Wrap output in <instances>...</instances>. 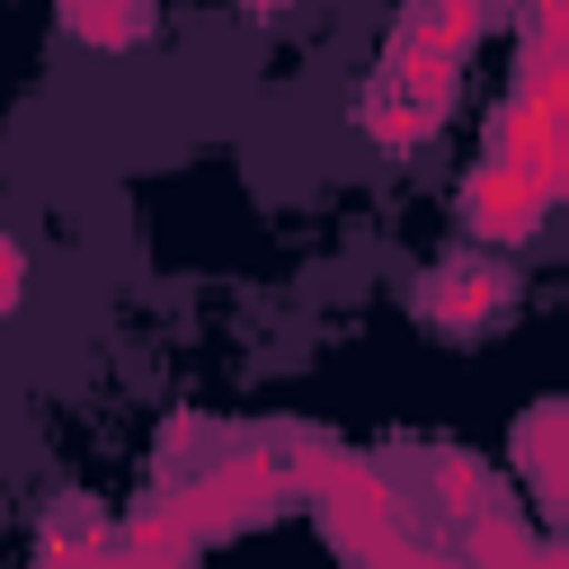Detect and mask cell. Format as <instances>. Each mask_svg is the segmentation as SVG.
I'll return each instance as SVG.
<instances>
[{"label": "cell", "mask_w": 569, "mask_h": 569, "mask_svg": "<svg viewBox=\"0 0 569 569\" xmlns=\"http://www.w3.org/2000/svg\"><path fill=\"white\" fill-rule=\"evenodd\" d=\"M169 516L187 525V542L204 551V542H231V533H249V525H267V516H284V480H276V462L249 445V427L240 436H213V453L196 462V471H178L169 489Z\"/></svg>", "instance_id": "1"}, {"label": "cell", "mask_w": 569, "mask_h": 569, "mask_svg": "<svg viewBox=\"0 0 569 569\" xmlns=\"http://www.w3.org/2000/svg\"><path fill=\"white\" fill-rule=\"evenodd\" d=\"M311 516H320V542L347 560V569H365V560H382L409 525H400V498H391V480H382V462H365V453H347L320 489H311Z\"/></svg>", "instance_id": "2"}, {"label": "cell", "mask_w": 569, "mask_h": 569, "mask_svg": "<svg viewBox=\"0 0 569 569\" xmlns=\"http://www.w3.org/2000/svg\"><path fill=\"white\" fill-rule=\"evenodd\" d=\"M542 222H551V196H542L533 178H516V169H498V160H480V169L462 178V231H471V240L516 249V240H533Z\"/></svg>", "instance_id": "3"}, {"label": "cell", "mask_w": 569, "mask_h": 569, "mask_svg": "<svg viewBox=\"0 0 569 569\" xmlns=\"http://www.w3.org/2000/svg\"><path fill=\"white\" fill-rule=\"evenodd\" d=\"M507 267L498 258H445V267H427V284H418V311H427V329H445V338H471V329H489L498 311H507Z\"/></svg>", "instance_id": "4"}, {"label": "cell", "mask_w": 569, "mask_h": 569, "mask_svg": "<svg viewBox=\"0 0 569 569\" xmlns=\"http://www.w3.org/2000/svg\"><path fill=\"white\" fill-rule=\"evenodd\" d=\"M373 89H391L400 107H418L427 124H445V107H453V89H462V62H445V53H427L400 18H391V44H382V71H373Z\"/></svg>", "instance_id": "5"}, {"label": "cell", "mask_w": 569, "mask_h": 569, "mask_svg": "<svg viewBox=\"0 0 569 569\" xmlns=\"http://www.w3.org/2000/svg\"><path fill=\"white\" fill-rule=\"evenodd\" d=\"M418 498H427L445 525H480V516L498 507V471H489L480 453H462V445H436V453H418Z\"/></svg>", "instance_id": "6"}, {"label": "cell", "mask_w": 569, "mask_h": 569, "mask_svg": "<svg viewBox=\"0 0 569 569\" xmlns=\"http://www.w3.org/2000/svg\"><path fill=\"white\" fill-rule=\"evenodd\" d=\"M107 569H196L187 525L169 516V498H142L116 533H107Z\"/></svg>", "instance_id": "7"}, {"label": "cell", "mask_w": 569, "mask_h": 569, "mask_svg": "<svg viewBox=\"0 0 569 569\" xmlns=\"http://www.w3.org/2000/svg\"><path fill=\"white\" fill-rule=\"evenodd\" d=\"M516 471H525V489H533L542 507H560V489H569V409H560V400H533V409H525V427H516Z\"/></svg>", "instance_id": "8"}, {"label": "cell", "mask_w": 569, "mask_h": 569, "mask_svg": "<svg viewBox=\"0 0 569 569\" xmlns=\"http://www.w3.org/2000/svg\"><path fill=\"white\" fill-rule=\"evenodd\" d=\"M533 551H542V533L498 498L480 525H462V551H453V560H462V569H533Z\"/></svg>", "instance_id": "9"}, {"label": "cell", "mask_w": 569, "mask_h": 569, "mask_svg": "<svg viewBox=\"0 0 569 569\" xmlns=\"http://www.w3.org/2000/svg\"><path fill=\"white\" fill-rule=\"evenodd\" d=\"M400 27L427 44V53H445V62H462L480 36H489V9H471V0H427V9H400Z\"/></svg>", "instance_id": "10"}, {"label": "cell", "mask_w": 569, "mask_h": 569, "mask_svg": "<svg viewBox=\"0 0 569 569\" xmlns=\"http://www.w3.org/2000/svg\"><path fill=\"white\" fill-rule=\"evenodd\" d=\"M62 36L71 44H98V53H124V44L151 36V9H89V0H71L62 9Z\"/></svg>", "instance_id": "11"}, {"label": "cell", "mask_w": 569, "mask_h": 569, "mask_svg": "<svg viewBox=\"0 0 569 569\" xmlns=\"http://www.w3.org/2000/svg\"><path fill=\"white\" fill-rule=\"evenodd\" d=\"M356 124H365V133H373L382 151H418V142L436 133V124H427L418 107H400V98H391V89H373V80L356 89Z\"/></svg>", "instance_id": "12"}, {"label": "cell", "mask_w": 569, "mask_h": 569, "mask_svg": "<svg viewBox=\"0 0 569 569\" xmlns=\"http://www.w3.org/2000/svg\"><path fill=\"white\" fill-rule=\"evenodd\" d=\"M365 569H462L453 551H436V542H418V533H400L382 560H365Z\"/></svg>", "instance_id": "13"}, {"label": "cell", "mask_w": 569, "mask_h": 569, "mask_svg": "<svg viewBox=\"0 0 569 569\" xmlns=\"http://www.w3.org/2000/svg\"><path fill=\"white\" fill-rule=\"evenodd\" d=\"M18 293H27V249H18L9 231H0V320L18 311Z\"/></svg>", "instance_id": "14"}]
</instances>
